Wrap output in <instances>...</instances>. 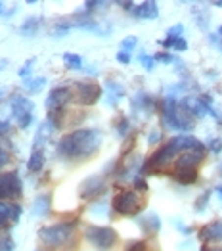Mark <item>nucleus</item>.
Returning a JSON list of instances; mask_svg holds the SVG:
<instances>
[{"label":"nucleus","instance_id":"nucleus-1","mask_svg":"<svg viewBox=\"0 0 222 251\" xmlns=\"http://www.w3.org/2000/svg\"><path fill=\"white\" fill-rule=\"evenodd\" d=\"M101 144V132L94 128H81L63 136L58 144V153L65 159H84L96 153Z\"/></svg>","mask_w":222,"mask_h":251},{"label":"nucleus","instance_id":"nucleus-2","mask_svg":"<svg viewBox=\"0 0 222 251\" xmlns=\"http://www.w3.org/2000/svg\"><path fill=\"white\" fill-rule=\"evenodd\" d=\"M77 226V221H69V223H58V225H52V226H42L39 230V238L46 246H52V248H58L61 244H65L71 234Z\"/></svg>","mask_w":222,"mask_h":251},{"label":"nucleus","instance_id":"nucleus-3","mask_svg":"<svg viewBox=\"0 0 222 251\" xmlns=\"http://www.w3.org/2000/svg\"><path fill=\"white\" fill-rule=\"evenodd\" d=\"M84 236L94 248H98L100 251L111 250L117 244V238H119L117 232L113 230L111 226H88Z\"/></svg>","mask_w":222,"mask_h":251},{"label":"nucleus","instance_id":"nucleus-4","mask_svg":"<svg viewBox=\"0 0 222 251\" xmlns=\"http://www.w3.org/2000/svg\"><path fill=\"white\" fill-rule=\"evenodd\" d=\"M111 207L119 215L124 217H136L140 213V198L136 192H121L119 196L113 198Z\"/></svg>","mask_w":222,"mask_h":251},{"label":"nucleus","instance_id":"nucleus-5","mask_svg":"<svg viewBox=\"0 0 222 251\" xmlns=\"http://www.w3.org/2000/svg\"><path fill=\"white\" fill-rule=\"evenodd\" d=\"M71 98H73V92L67 86L52 88L48 98H46V111H48V115L50 113H63V107L71 102Z\"/></svg>","mask_w":222,"mask_h":251},{"label":"nucleus","instance_id":"nucleus-6","mask_svg":"<svg viewBox=\"0 0 222 251\" xmlns=\"http://www.w3.org/2000/svg\"><path fill=\"white\" fill-rule=\"evenodd\" d=\"M12 113L18 119L20 128H27L33 121V102L27 100L25 96H14L12 100Z\"/></svg>","mask_w":222,"mask_h":251},{"label":"nucleus","instance_id":"nucleus-7","mask_svg":"<svg viewBox=\"0 0 222 251\" xmlns=\"http://www.w3.org/2000/svg\"><path fill=\"white\" fill-rule=\"evenodd\" d=\"M21 194V178L16 171L4 173L0 176V201L2 200H14Z\"/></svg>","mask_w":222,"mask_h":251},{"label":"nucleus","instance_id":"nucleus-8","mask_svg":"<svg viewBox=\"0 0 222 251\" xmlns=\"http://www.w3.org/2000/svg\"><path fill=\"white\" fill-rule=\"evenodd\" d=\"M101 88L100 84L92 83V81H81L77 83V100L82 105H92L100 100Z\"/></svg>","mask_w":222,"mask_h":251},{"label":"nucleus","instance_id":"nucleus-9","mask_svg":"<svg viewBox=\"0 0 222 251\" xmlns=\"http://www.w3.org/2000/svg\"><path fill=\"white\" fill-rule=\"evenodd\" d=\"M103 192H105V182H103V178H100V176L86 178L81 184V188H79V194H81L82 200H94V198L101 196Z\"/></svg>","mask_w":222,"mask_h":251},{"label":"nucleus","instance_id":"nucleus-10","mask_svg":"<svg viewBox=\"0 0 222 251\" xmlns=\"http://www.w3.org/2000/svg\"><path fill=\"white\" fill-rule=\"evenodd\" d=\"M203 159H205V148L188 150L176 159V169H197Z\"/></svg>","mask_w":222,"mask_h":251},{"label":"nucleus","instance_id":"nucleus-11","mask_svg":"<svg viewBox=\"0 0 222 251\" xmlns=\"http://www.w3.org/2000/svg\"><path fill=\"white\" fill-rule=\"evenodd\" d=\"M21 217V207L16 203L0 201V226H10L18 223Z\"/></svg>","mask_w":222,"mask_h":251},{"label":"nucleus","instance_id":"nucleus-12","mask_svg":"<svg viewBox=\"0 0 222 251\" xmlns=\"http://www.w3.org/2000/svg\"><path fill=\"white\" fill-rule=\"evenodd\" d=\"M199 240L201 242H221L222 240V221H215L199 230Z\"/></svg>","mask_w":222,"mask_h":251},{"label":"nucleus","instance_id":"nucleus-13","mask_svg":"<svg viewBox=\"0 0 222 251\" xmlns=\"http://www.w3.org/2000/svg\"><path fill=\"white\" fill-rule=\"evenodd\" d=\"M50 207H52V196L50 194H42L39 198H35L33 205H31V213L35 217H44L50 213Z\"/></svg>","mask_w":222,"mask_h":251},{"label":"nucleus","instance_id":"nucleus-14","mask_svg":"<svg viewBox=\"0 0 222 251\" xmlns=\"http://www.w3.org/2000/svg\"><path fill=\"white\" fill-rule=\"evenodd\" d=\"M138 225H140L142 230L146 232V234H157L159 228H161V221H159V217L155 213H148V215L140 217Z\"/></svg>","mask_w":222,"mask_h":251},{"label":"nucleus","instance_id":"nucleus-15","mask_svg":"<svg viewBox=\"0 0 222 251\" xmlns=\"http://www.w3.org/2000/svg\"><path fill=\"white\" fill-rule=\"evenodd\" d=\"M159 14V8L155 2H142L140 6H136L134 10V16L140 18V20H155Z\"/></svg>","mask_w":222,"mask_h":251},{"label":"nucleus","instance_id":"nucleus-16","mask_svg":"<svg viewBox=\"0 0 222 251\" xmlns=\"http://www.w3.org/2000/svg\"><path fill=\"white\" fill-rule=\"evenodd\" d=\"M39 29H41V20L39 18H29L20 25L18 33L21 37H35V35H39Z\"/></svg>","mask_w":222,"mask_h":251},{"label":"nucleus","instance_id":"nucleus-17","mask_svg":"<svg viewBox=\"0 0 222 251\" xmlns=\"http://www.w3.org/2000/svg\"><path fill=\"white\" fill-rule=\"evenodd\" d=\"M173 176L180 182V184H194L197 180V169H174Z\"/></svg>","mask_w":222,"mask_h":251},{"label":"nucleus","instance_id":"nucleus-18","mask_svg":"<svg viewBox=\"0 0 222 251\" xmlns=\"http://www.w3.org/2000/svg\"><path fill=\"white\" fill-rule=\"evenodd\" d=\"M54 130V125L50 123V121H44L41 126H39V130H37V138H35V144H33V150H39V148L48 140V136H50V132Z\"/></svg>","mask_w":222,"mask_h":251},{"label":"nucleus","instance_id":"nucleus-19","mask_svg":"<svg viewBox=\"0 0 222 251\" xmlns=\"http://www.w3.org/2000/svg\"><path fill=\"white\" fill-rule=\"evenodd\" d=\"M27 167H29L31 173H39V171L44 167V150H42V148L33 150V153H31V157H29Z\"/></svg>","mask_w":222,"mask_h":251},{"label":"nucleus","instance_id":"nucleus-20","mask_svg":"<svg viewBox=\"0 0 222 251\" xmlns=\"http://www.w3.org/2000/svg\"><path fill=\"white\" fill-rule=\"evenodd\" d=\"M161 44L165 48H174V50H186L188 48V42L184 41L182 37H167Z\"/></svg>","mask_w":222,"mask_h":251},{"label":"nucleus","instance_id":"nucleus-21","mask_svg":"<svg viewBox=\"0 0 222 251\" xmlns=\"http://www.w3.org/2000/svg\"><path fill=\"white\" fill-rule=\"evenodd\" d=\"M63 62H65V65L69 67V69H79V67H82V58L79 56V54H63Z\"/></svg>","mask_w":222,"mask_h":251},{"label":"nucleus","instance_id":"nucleus-22","mask_svg":"<svg viewBox=\"0 0 222 251\" xmlns=\"http://www.w3.org/2000/svg\"><path fill=\"white\" fill-rule=\"evenodd\" d=\"M71 25H73L71 21L60 20L58 23H56V25H54V31H52V35H54V37H61V35H67V33H69V29H71Z\"/></svg>","mask_w":222,"mask_h":251},{"label":"nucleus","instance_id":"nucleus-23","mask_svg":"<svg viewBox=\"0 0 222 251\" xmlns=\"http://www.w3.org/2000/svg\"><path fill=\"white\" fill-rule=\"evenodd\" d=\"M46 84V79H31V81H25V86L29 88V92H41Z\"/></svg>","mask_w":222,"mask_h":251},{"label":"nucleus","instance_id":"nucleus-24","mask_svg":"<svg viewBox=\"0 0 222 251\" xmlns=\"http://www.w3.org/2000/svg\"><path fill=\"white\" fill-rule=\"evenodd\" d=\"M14 248H16V244H14V240H12L10 234L0 240V251H14Z\"/></svg>","mask_w":222,"mask_h":251},{"label":"nucleus","instance_id":"nucleus-25","mask_svg":"<svg viewBox=\"0 0 222 251\" xmlns=\"http://www.w3.org/2000/svg\"><path fill=\"white\" fill-rule=\"evenodd\" d=\"M136 42H138V39H136V37H128V39H124V41L121 42L123 52H128V54H130V50L136 46Z\"/></svg>","mask_w":222,"mask_h":251},{"label":"nucleus","instance_id":"nucleus-26","mask_svg":"<svg viewBox=\"0 0 222 251\" xmlns=\"http://www.w3.org/2000/svg\"><path fill=\"white\" fill-rule=\"evenodd\" d=\"M128 128H130V123H128V119H126V117H123L121 121L117 123V132H119V136H124V134L128 132Z\"/></svg>","mask_w":222,"mask_h":251},{"label":"nucleus","instance_id":"nucleus-27","mask_svg":"<svg viewBox=\"0 0 222 251\" xmlns=\"http://www.w3.org/2000/svg\"><path fill=\"white\" fill-rule=\"evenodd\" d=\"M10 161H12V155H10V151H6L4 148L0 146V169L6 167Z\"/></svg>","mask_w":222,"mask_h":251},{"label":"nucleus","instance_id":"nucleus-28","mask_svg":"<svg viewBox=\"0 0 222 251\" xmlns=\"http://www.w3.org/2000/svg\"><path fill=\"white\" fill-rule=\"evenodd\" d=\"M126 251H149V250H148L146 242H130Z\"/></svg>","mask_w":222,"mask_h":251},{"label":"nucleus","instance_id":"nucleus-29","mask_svg":"<svg viewBox=\"0 0 222 251\" xmlns=\"http://www.w3.org/2000/svg\"><path fill=\"white\" fill-rule=\"evenodd\" d=\"M176 58L174 56H171V54H167V52H159V54H155V62H163V63H171L174 62Z\"/></svg>","mask_w":222,"mask_h":251},{"label":"nucleus","instance_id":"nucleus-30","mask_svg":"<svg viewBox=\"0 0 222 251\" xmlns=\"http://www.w3.org/2000/svg\"><path fill=\"white\" fill-rule=\"evenodd\" d=\"M209 150H211V151H215V153H221L222 151V138H213V140L209 142Z\"/></svg>","mask_w":222,"mask_h":251},{"label":"nucleus","instance_id":"nucleus-31","mask_svg":"<svg viewBox=\"0 0 222 251\" xmlns=\"http://www.w3.org/2000/svg\"><path fill=\"white\" fill-rule=\"evenodd\" d=\"M207 203H209V192H205L203 196H199V200L196 201V211H201Z\"/></svg>","mask_w":222,"mask_h":251},{"label":"nucleus","instance_id":"nucleus-32","mask_svg":"<svg viewBox=\"0 0 222 251\" xmlns=\"http://www.w3.org/2000/svg\"><path fill=\"white\" fill-rule=\"evenodd\" d=\"M33 65H35V58H31V60H29V62L25 63V65H23V67H21V69H20V75H21V77H23V79L27 77V73L31 71V67H33Z\"/></svg>","mask_w":222,"mask_h":251},{"label":"nucleus","instance_id":"nucleus-33","mask_svg":"<svg viewBox=\"0 0 222 251\" xmlns=\"http://www.w3.org/2000/svg\"><path fill=\"white\" fill-rule=\"evenodd\" d=\"M153 63H155V58H149V56L142 54V65H144L146 69H153Z\"/></svg>","mask_w":222,"mask_h":251},{"label":"nucleus","instance_id":"nucleus-34","mask_svg":"<svg viewBox=\"0 0 222 251\" xmlns=\"http://www.w3.org/2000/svg\"><path fill=\"white\" fill-rule=\"evenodd\" d=\"M134 188L136 190H148V184H146V180H144L142 176H136V178H134Z\"/></svg>","mask_w":222,"mask_h":251},{"label":"nucleus","instance_id":"nucleus-35","mask_svg":"<svg viewBox=\"0 0 222 251\" xmlns=\"http://www.w3.org/2000/svg\"><path fill=\"white\" fill-rule=\"evenodd\" d=\"M117 62L119 63H128L130 62V54H128V52H119V54H117Z\"/></svg>","mask_w":222,"mask_h":251},{"label":"nucleus","instance_id":"nucleus-36","mask_svg":"<svg viewBox=\"0 0 222 251\" xmlns=\"http://www.w3.org/2000/svg\"><path fill=\"white\" fill-rule=\"evenodd\" d=\"M182 25H174V27H171L169 29V37H180V33H182Z\"/></svg>","mask_w":222,"mask_h":251},{"label":"nucleus","instance_id":"nucleus-37","mask_svg":"<svg viewBox=\"0 0 222 251\" xmlns=\"http://www.w3.org/2000/svg\"><path fill=\"white\" fill-rule=\"evenodd\" d=\"M159 138H161V132H159V130H151V134H149V144L159 142Z\"/></svg>","mask_w":222,"mask_h":251},{"label":"nucleus","instance_id":"nucleus-38","mask_svg":"<svg viewBox=\"0 0 222 251\" xmlns=\"http://www.w3.org/2000/svg\"><path fill=\"white\" fill-rule=\"evenodd\" d=\"M10 130V121H0V136H4Z\"/></svg>","mask_w":222,"mask_h":251},{"label":"nucleus","instance_id":"nucleus-39","mask_svg":"<svg viewBox=\"0 0 222 251\" xmlns=\"http://www.w3.org/2000/svg\"><path fill=\"white\" fill-rule=\"evenodd\" d=\"M105 203H100V205H92V213L96 211V215H103V211H105Z\"/></svg>","mask_w":222,"mask_h":251},{"label":"nucleus","instance_id":"nucleus-40","mask_svg":"<svg viewBox=\"0 0 222 251\" xmlns=\"http://www.w3.org/2000/svg\"><path fill=\"white\" fill-rule=\"evenodd\" d=\"M121 6L123 8H126V10H132V8H134V4H132V2H121Z\"/></svg>","mask_w":222,"mask_h":251},{"label":"nucleus","instance_id":"nucleus-41","mask_svg":"<svg viewBox=\"0 0 222 251\" xmlns=\"http://www.w3.org/2000/svg\"><path fill=\"white\" fill-rule=\"evenodd\" d=\"M201 251H222V250H215V248H209V246L205 244V246H201Z\"/></svg>","mask_w":222,"mask_h":251},{"label":"nucleus","instance_id":"nucleus-42","mask_svg":"<svg viewBox=\"0 0 222 251\" xmlns=\"http://www.w3.org/2000/svg\"><path fill=\"white\" fill-rule=\"evenodd\" d=\"M2 12H4V4L0 2V16H2Z\"/></svg>","mask_w":222,"mask_h":251},{"label":"nucleus","instance_id":"nucleus-43","mask_svg":"<svg viewBox=\"0 0 222 251\" xmlns=\"http://www.w3.org/2000/svg\"><path fill=\"white\" fill-rule=\"evenodd\" d=\"M8 65V62H0V67H6Z\"/></svg>","mask_w":222,"mask_h":251},{"label":"nucleus","instance_id":"nucleus-44","mask_svg":"<svg viewBox=\"0 0 222 251\" xmlns=\"http://www.w3.org/2000/svg\"><path fill=\"white\" fill-rule=\"evenodd\" d=\"M217 190H219V194H221V196H222V186H219V188H217Z\"/></svg>","mask_w":222,"mask_h":251}]
</instances>
